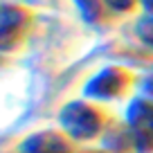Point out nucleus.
Masks as SVG:
<instances>
[{
    "mask_svg": "<svg viewBox=\"0 0 153 153\" xmlns=\"http://www.w3.org/2000/svg\"><path fill=\"white\" fill-rule=\"evenodd\" d=\"M61 124L79 142L95 140L108 128L110 110L95 101H72L61 110Z\"/></svg>",
    "mask_w": 153,
    "mask_h": 153,
    "instance_id": "nucleus-1",
    "label": "nucleus"
},
{
    "mask_svg": "<svg viewBox=\"0 0 153 153\" xmlns=\"http://www.w3.org/2000/svg\"><path fill=\"white\" fill-rule=\"evenodd\" d=\"M133 86V74L124 68H106L86 86V95L92 99H117L124 97Z\"/></svg>",
    "mask_w": 153,
    "mask_h": 153,
    "instance_id": "nucleus-2",
    "label": "nucleus"
},
{
    "mask_svg": "<svg viewBox=\"0 0 153 153\" xmlns=\"http://www.w3.org/2000/svg\"><path fill=\"white\" fill-rule=\"evenodd\" d=\"M126 126L131 128L135 140V149L144 153L153 151V101L135 99L126 113Z\"/></svg>",
    "mask_w": 153,
    "mask_h": 153,
    "instance_id": "nucleus-3",
    "label": "nucleus"
},
{
    "mask_svg": "<svg viewBox=\"0 0 153 153\" xmlns=\"http://www.w3.org/2000/svg\"><path fill=\"white\" fill-rule=\"evenodd\" d=\"M25 153H74V137L68 131H41L23 142Z\"/></svg>",
    "mask_w": 153,
    "mask_h": 153,
    "instance_id": "nucleus-4",
    "label": "nucleus"
},
{
    "mask_svg": "<svg viewBox=\"0 0 153 153\" xmlns=\"http://www.w3.org/2000/svg\"><path fill=\"white\" fill-rule=\"evenodd\" d=\"M140 38L153 48V20H146V23L140 25Z\"/></svg>",
    "mask_w": 153,
    "mask_h": 153,
    "instance_id": "nucleus-5",
    "label": "nucleus"
},
{
    "mask_svg": "<svg viewBox=\"0 0 153 153\" xmlns=\"http://www.w3.org/2000/svg\"><path fill=\"white\" fill-rule=\"evenodd\" d=\"M146 7H149L151 11H153V0H146Z\"/></svg>",
    "mask_w": 153,
    "mask_h": 153,
    "instance_id": "nucleus-6",
    "label": "nucleus"
}]
</instances>
